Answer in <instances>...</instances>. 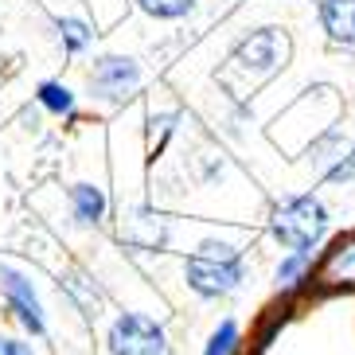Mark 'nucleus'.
Masks as SVG:
<instances>
[{"instance_id":"4","label":"nucleus","mask_w":355,"mask_h":355,"mask_svg":"<svg viewBox=\"0 0 355 355\" xmlns=\"http://www.w3.org/2000/svg\"><path fill=\"white\" fill-rule=\"evenodd\" d=\"M110 355H168V336L153 316L121 313L110 324Z\"/></svg>"},{"instance_id":"8","label":"nucleus","mask_w":355,"mask_h":355,"mask_svg":"<svg viewBox=\"0 0 355 355\" xmlns=\"http://www.w3.org/2000/svg\"><path fill=\"white\" fill-rule=\"evenodd\" d=\"M324 35L340 47H355V0H320L316 4Z\"/></svg>"},{"instance_id":"2","label":"nucleus","mask_w":355,"mask_h":355,"mask_svg":"<svg viewBox=\"0 0 355 355\" xmlns=\"http://www.w3.org/2000/svg\"><path fill=\"white\" fill-rule=\"evenodd\" d=\"M270 234L282 250H316L328 234V207L313 191L282 199L270 211Z\"/></svg>"},{"instance_id":"3","label":"nucleus","mask_w":355,"mask_h":355,"mask_svg":"<svg viewBox=\"0 0 355 355\" xmlns=\"http://www.w3.org/2000/svg\"><path fill=\"white\" fill-rule=\"evenodd\" d=\"M86 90L94 102L121 105L141 90V63L133 55H98L86 71Z\"/></svg>"},{"instance_id":"16","label":"nucleus","mask_w":355,"mask_h":355,"mask_svg":"<svg viewBox=\"0 0 355 355\" xmlns=\"http://www.w3.org/2000/svg\"><path fill=\"white\" fill-rule=\"evenodd\" d=\"M0 355H35L32 344H24L16 336H0Z\"/></svg>"},{"instance_id":"14","label":"nucleus","mask_w":355,"mask_h":355,"mask_svg":"<svg viewBox=\"0 0 355 355\" xmlns=\"http://www.w3.org/2000/svg\"><path fill=\"white\" fill-rule=\"evenodd\" d=\"M137 8L153 20H184L196 12V0H137Z\"/></svg>"},{"instance_id":"9","label":"nucleus","mask_w":355,"mask_h":355,"mask_svg":"<svg viewBox=\"0 0 355 355\" xmlns=\"http://www.w3.org/2000/svg\"><path fill=\"white\" fill-rule=\"evenodd\" d=\"M105 191L98 184H74L71 188V215L78 227H98L105 219Z\"/></svg>"},{"instance_id":"6","label":"nucleus","mask_w":355,"mask_h":355,"mask_svg":"<svg viewBox=\"0 0 355 355\" xmlns=\"http://www.w3.org/2000/svg\"><path fill=\"white\" fill-rule=\"evenodd\" d=\"M316 285L320 289H355V230L340 234L324 250L320 266H316Z\"/></svg>"},{"instance_id":"11","label":"nucleus","mask_w":355,"mask_h":355,"mask_svg":"<svg viewBox=\"0 0 355 355\" xmlns=\"http://www.w3.org/2000/svg\"><path fill=\"white\" fill-rule=\"evenodd\" d=\"M55 40L63 47L67 55H83L90 43H94V32H90V24L78 20V16H59L55 20Z\"/></svg>"},{"instance_id":"12","label":"nucleus","mask_w":355,"mask_h":355,"mask_svg":"<svg viewBox=\"0 0 355 355\" xmlns=\"http://www.w3.org/2000/svg\"><path fill=\"white\" fill-rule=\"evenodd\" d=\"M35 102H40L47 114H55V117H71V114H74V94H71V86L51 83V78L35 86Z\"/></svg>"},{"instance_id":"7","label":"nucleus","mask_w":355,"mask_h":355,"mask_svg":"<svg viewBox=\"0 0 355 355\" xmlns=\"http://www.w3.org/2000/svg\"><path fill=\"white\" fill-rule=\"evenodd\" d=\"M234 59H239L246 71L270 74L273 67L285 59V43L277 40V28H258V32H250L239 47H234Z\"/></svg>"},{"instance_id":"1","label":"nucleus","mask_w":355,"mask_h":355,"mask_svg":"<svg viewBox=\"0 0 355 355\" xmlns=\"http://www.w3.org/2000/svg\"><path fill=\"white\" fill-rule=\"evenodd\" d=\"M242 277H246V261H242V250L230 246L223 239H207L199 242L196 250L184 258V282L196 297L203 301H219V297H230L239 293Z\"/></svg>"},{"instance_id":"10","label":"nucleus","mask_w":355,"mask_h":355,"mask_svg":"<svg viewBox=\"0 0 355 355\" xmlns=\"http://www.w3.org/2000/svg\"><path fill=\"white\" fill-rule=\"evenodd\" d=\"M309 273H313V250H289L282 254L277 270H273V285L282 293H293L309 282Z\"/></svg>"},{"instance_id":"15","label":"nucleus","mask_w":355,"mask_h":355,"mask_svg":"<svg viewBox=\"0 0 355 355\" xmlns=\"http://www.w3.org/2000/svg\"><path fill=\"white\" fill-rule=\"evenodd\" d=\"M239 324L234 320H223L215 332L207 336V344H203V355H234L239 352Z\"/></svg>"},{"instance_id":"13","label":"nucleus","mask_w":355,"mask_h":355,"mask_svg":"<svg viewBox=\"0 0 355 355\" xmlns=\"http://www.w3.org/2000/svg\"><path fill=\"white\" fill-rule=\"evenodd\" d=\"M320 176L328 180V184H347V180H355V145L352 148H340V153H332V157H324V168Z\"/></svg>"},{"instance_id":"5","label":"nucleus","mask_w":355,"mask_h":355,"mask_svg":"<svg viewBox=\"0 0 355 355\" xmlns=\"http://www.w3.org/2000/svg\"><path fill=\"white\" fill-rule=\"evenodd\" d=\"M0 289H4V297H8V304H12V313L20 316L24 328H28L32 336H43L47 320H43V304H40V293L32 289V282H28L20 270L0 266Z\"/></svg>"}]
</instances>
